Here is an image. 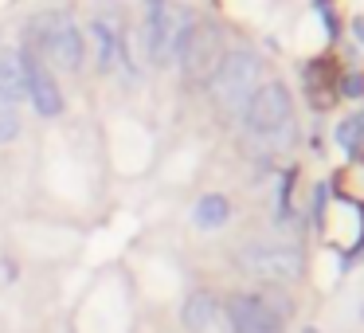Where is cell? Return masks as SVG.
Masks as SVG:
<instances>
[{
    "instance_id": "cell-1",
    "label": "cell",
    "mask_w": 364,
    "mask_h": 333,
    "mask_svg": "<svg viewBox=\"0 0 364 333\" xmlns=\"http://www.w3.org/2000/svg\"><path fill=\"white\" fill-rule=\"evenodd\" d=\"M24 43L36 56H48L43 63L59 67V71L79 75L87 63V40H82V28L75 24V16L67 9H48L40 16L28 20L24 28Z\"/></svg>"
},
{
    "instance_id": "cell-2",
    "label": "cell",
    "mask_w": 364,
    "mask_h": 333,
    "mask_svg": "<svg viewBox=\"0 0 364 333\" xmlns=\"http://www.w3.org/2000/svg\"><path fill=\"white\" fill-rule=\"evenodd\" d=\"M196 16L192 9L176 4V0H145L141 9V51L149 59V67H168L176 63L184 36L192 32Z\"/></svg>"
},
{
    "instance_id": "cell-3",
    "label": "cell",
    "mask_w": 364,
    "mask_h": 333,
    "mask_svg": "<svg viewBox=\"0 0 364 333\" xmlns=\"http://www.w3.org/2000/svg\"><path fill=\"white\" fill-rule=\"evenodd\" d=\"M259 79H262V59L255 51L239 48V51H223L215 75L208 79V90H212L215 106L223 114H243V106L259 90Z\"/></svg>"
},
{
    "instance_id": "cell-4",
    "label": "cell",
    "mask_w": 364,
    "mask_h": 333,
    "mask_svg": "<svg viewBox=\"0 0 364 333\" xmlns=\"http://www.w3.org/2000/svg\"><path fill=\"white\" fill-rule=\"evenodd\" d=\"M243 126L259 142H290L294 134V102L290 90L282 83H259V90L251 95V102L243 106Z\"/></svg>"
},
{
    "instance_id": "cell-5",
    "label": "cell",
    "mask_w": 364,
    "mask_h": 333,
    "mask_svg": "<svg viewBox=\"0 0 364 333\" xmlns=\"http://www.w3.org/2000/svg\"><path fill=\"white\" fill-rule=\"evenodd\" d=\"M220 59H223L220 28H215L212 20H196L192 32L184 36L181 51H176V67H181L184 83H192V87H208V79L215 75Z\"/></svg>"
},
{
    "instance_id": "cell-6",
    "label": "cell",
    "mask_w": 364,
    "mask_h": 333,
    "mask_svg": "<svg viewBox=\"0 0 364 333\" xmlns=\"http://www.w3.org/2000/svg\"><path fill=\"white\" fill-rule=\"evenodd\" d=\"M16 56H20V71H24V95H28V102L36 106V114H40V118H59V114H63V90H59L55 75L48 71L43 56H36L28 43H20Z\"/></svg>"
},
{
    "instance_id": "cell-7",
    "label": "cell",
    "mask_w": 364,
    "mask_h": 333,
    "mask_svg": "<svg viewBox=\"0 0 364 333\" xmlns=\"http://www.w3.org/2000/svg\"><path fill=\"white\" fill-rule=\"evenodd\" d=\"M247 275L262 278V282H294L301 275V251L282 243H255L239 255Z\"/></svg>"
},
{
    "instance_id": "cell-8",
    "label": "cell",
    "mask_w": 364,
    "mask_h": 333,
    "mask_svg": "<svg viewBox=\"0 0 364 333\" xmlns=\"http://www.w3.org/2000/svg\"><path fill=\"white\" fill-rule=\"evenodd\" d=\"M228 322L231 333H282V314L262 294H231Z\"/></svg>"
},
{
    "instance_id": "cell-9",
    "label": "cell",
    "mask_w": 364,
    "mask_h": 333,
    "mask_svg": "<svg viewBox=\"0 0 364 333\" xmlns=\"http://www.w3.org/2000/svg\"><path fill=\"white\" fill-rule=\"evenodd\" d=\"M90 40H95V59H98V71H114L122 59V28H118V16H106V12H98L95 20H90Z\"/></svg>"
},
{
    "instance_id": "cell-10",
    "label": "cell",
    "mask_w": 364,
    "mask_h": 333,
    "mask_svg": "<svg viewBox=\"0 0 364 333\" xmlns=\"http://www.w3.org/2000/svg\"><path fill=\"white\" fill-rule=\"evenodd\" d=\"M24 71L20 56L12 48H0V106H20L24 102Z\"/></svg>"
},
{
    "instance_id": "cell-11",
    "label": "cell",
    "mask_w": 364,
    "mask_h": 333,
    "mask_svg": "<svg viewBox=\"0 0 364 333\" xmlns=\"http://www.w3.org/2000/svg\"><path fill=\"white\" fill-rule=\"evenodd\" d=\"M181 322L188 333H208L215 322V294L212 290H192L181 306Z\"/></svg>"
},
{
    "instance_id": "cell-12",
    "label": "cell",
    "mask_w": 364,
    "mask_h": 333,
    "mask_svg": "<svg viewBox=\"0 0 364 333\" xmlns=\"http://www.w3.org/2000/svg\"><path fill=\"white\" fill-rule=\"evenodd\" d=\"M231 216V204L228 196H220V192H208V196L196 200V208H192V220H196V228L212 231V228H223Z\"/></svg>"
},
{
    "instance_id": "cell-13",
    "label": "cell",
    "mask_w": 364,
    "mask_h": 333,
    "mask_svg": "<svg viewBox=\"0 0 364 333\" xmlns=\"http://www.w3.org/2000/svg\"><path fill=\"white\" fill-rule=\"evenodd\" d=\"M306 83H309V102L317 110L333 102V90H329V63H309L306 67Z\"/></svg>"
},
{
    "instance_id": "cell-14",
    "label": "cell",
    "mask_w": 364,
    "mask_h": 333,
    "mask_svg": "<svg viewBox=\"0 0 364 333\" xmlns=\"http://www.w3.org/2000/svg\"><path fill=\"white\" fill-rule=\"evenodd\" d=\"M337 142H341V149L345 153H360V145H364V118L360 114H348L345 122L337 126Z\"/></svg>"
},
{
    "instance_id": "cell-15",
    "label": "cell",
    "mask_w": 364,
    "mask_h": 333,
    "mask_svg": "<svg viewBox=\"0 0 364 333\" xmlns=\"http://www.w3.org/2000/svg\"><path fill=\"white\" fill-rule=\"evenodd\" d=\"M20 137V110L16 106H0V145Z\"/></svg>"
},
{
    "instance_id": "cell-16",
    "label": "cell",
    "mask_w": 364,
    "mask_h": 333,
    "mask_svg": "<svg viewBox=\"0 0 364 333\" xmlns=\"http://www.w3.org/2000/svg\"><path fill=\"white\" fill-rule=\"evenodd\" d=\"M341 95H348V98H360L364 95V75L360 71H353V75H348V79H341Z\"/></svg>"
},
{
    "instance_id": "cell-17",
    "label": "cell",
    "mask_w": 364,
    "mask_h": 333,
    "mask_svg": "<svg viewBox=\"0 0 364 333\" xmlns=\"http://www.w3.org/2000/svg\"><path fill=\"white\" fill-rule=\"evenodd\" d=\"M353 32H356V40L364 43V16H356V20H353Z\"/></svg>"
},
{
    "instance_id": "cell-18",
    "label": "cell",
    "mask_w": 364,
    "mask_h": 333,
    "mask_svg": "<svg viewBox=\"0 0 364 333\" xmlns=\"http://www.w3.org/2000/svg\"><path fill=\"white\" fill-rule=\"evenodd\" d=\"M306 333H317V329H306Z\"/></svg>"
}]
</instances>
